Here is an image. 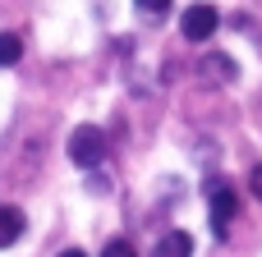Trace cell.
Here are the masks:
<instances>
[{
  "label": "cell",
  "instance_id": "8",
  "mask_svg": "<svg viewBox=\"0 0 262 257\" xmlns=\"http://www.w3.org/2000/svg\"><path fill=\"white\" fill-rule=\"evenodd\" d=\"M101 257H138V253H134V248L124 244V239H111V244L101 248Z\"/></svg>",
  "mask_w": 262,
  "mask_h": 257
},
{
  "label": "cell",
  "instance_id": "7",
  "mask_svg": "<svg viewBox=\"0 0 262 257\" xmlns=\"http://www.w3.org/2000/svg\"><path fill=\"white\" fill-rule=\"evenodd\" d=\"M18 55H23V41H18L14 32H0V69L18 64Z\"/></svg>",
  "mask_w": 262,
  "mask_h": 257
},
{
  "label": "cell",
  "instance_id": "9",
  "mask_svg": "<svg viewBox=\"0 0 262 257\" xmlns=\"http://www.w3.org/2000/svg\"><path fill=\"white\" fill-rule=\"evenodd\" d=\"M138 9H143V14H166L170 0H138Z\"/></svg>",
  "mask_w": 262,
  "mask_h": 257
},
{
  "label": "cell",
  "instance_id": "6",
  "mask_svg": "<svg viewBox=\"0 0 262 257\" xmlns=\"http://www.w3.org/2000/svg\"><path fill=\"white\" fill-rule=\"evenodd\" d=\"M198 74L230 83V78H235V60H230V55H207V60H198Z\"/></svg>",
  "mask_w": 262,
  "mask_h": 257
},
{
  "label": "cell",
  "instance_id": "4",
  "mask_svg": "<svg viewBox=\"0 0 262 257\" xmlns=\"http://www.w3.org/2000/svg\"><path fill=\"white\" fill-rule=\"evenodd\" d=\"M152 257H193V239L184 230H170V235H161V244L152 248Z\"/></svg>",
  "mask_w": 262,
  "mask_h": 257
},
{
  "label": "cell",
  "instance_id": "1",
  "mask_svg": "<svg viewBox=\"0 0 262 257\" xmlns=\"http://www.w3.org/2000/svg\"><path fill=\"white\" fill-rule=\"evenodd\" d=\"M69 156H74V166H83V170L101 166V156H106V133H101L97 124H78L74 138H69Z\"/></svg>",
  "mask_w": 262,
  "mask_h": 257
},
{
  "label": "cell",
  "instance_id": "3",
  "mask_svg": "<svg viewBox=\"0 0 262 257\" xmlns=\"http://www.w3.org/2000/svg\"><path fill=\"white\" fill-rule=\"evenodd\" d=\"M207 207H212V230H216V235H226V225H230V216H235L239 198H235V189H230V184L207 179Z\"/></svg>",
  "mask_w": 262,
  "mask_h": 257
},
{
  "label": "cell",
  "instance_id": "2",
  "mask_svg": "<svg viewBox=\"0 0 262 257\" xmlns=\"http://www.w3.org/2000/svg\"><path fill=\"white\" fill-rule=\"evenodd\" d=\"M221 28V14H216V5H189L184 14H180V32L189 37V41H207L212 32Z\"/></svg>",
  "mask_w": 262,
  "mask_h": 257
},
{
  "label": "cell",
  "instance_id": "11",
  "mask_svg": "<svg viewBox=\"0 0 262 257\" xmlns=\"http://www.w3.org/2000/svg\"><path fill=\"white\" fill-rule=\"evenodd\" d=\"M60 257H88V253H78V248H64V253H60Z\"/></svg>",
  "mask_w": 262,
  "mask_h": 257
},
{
  "label": "cell",
  "instance_id": "10",
  "mask_svg": "<svg viewBox=\"0 0 262 257\" xmlns=\"http://www.w3.org/2000/svg\"><path fill=\"white\" fill-rule=\"evenodd\" d=\"M249 189H253V198L262 202V166H253V170H249Z\"/></svg>",
  "mask_w": 262,
  "mask_h": 257
},
{
  "label": "cell",
  "instance_id": "5",
  "mask_svg": "<svg viewBox=\"0 0 262 257\" xmlns=\"http://www.w3.org/2000/svg\"><path fill=\"white\" fill-rule=\"evenodd\" d=\"M18 235H23V212H18V207H5V202H0V248L18 244Z\"/></svg>",
  "mask_w": 262,
  "mask_h": 257
}]
</instances>
